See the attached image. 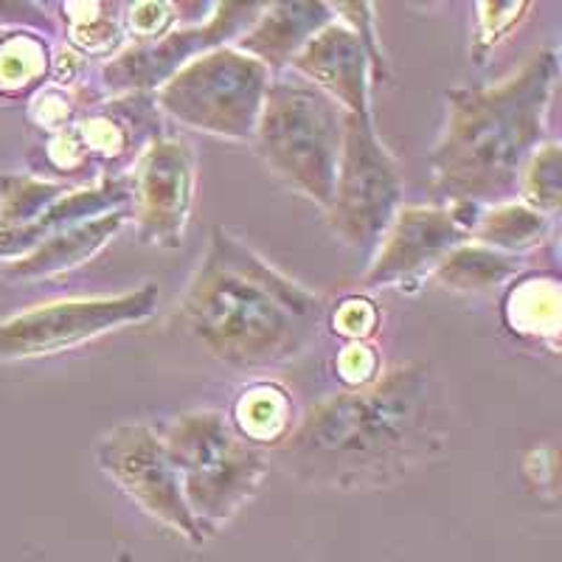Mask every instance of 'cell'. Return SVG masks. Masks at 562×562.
<instances>
[{"instance_id":"cell-8","label":"cell","mask_w":562,"mask_h":562,"mask_svg":"<svg viewBox=\"0 0 562 562\" xmlns=\"http://www.w3.org/2000/svg\"><path fill=\"white\" fill-rule=\"evenodd\" d=\"M158 307V288L144 284L140 290L104 299H70L34 307L0 324V360H23L57 355L82 346L104 333L127 324L147 321Z\"/></svg>"},{"instance_id":"cell-3","label":"cell","mask_w":562,"mask_h":562,"mask_svg":"<svg viewBox=\"0 0 562 562\" xmlns=\"http://www.w3.org/2000/svg\"><path fill=\"white\" fill-rule=\"evenodd\" d=\"M554 52H537L504 82L448 93V119L430 153L434 194L448 203H504L540 149L557 88Z\"/></svg>"},{"instance_id":"cell-5","label":"cell","mask_w":562,"mask_h":562,"mask_svg":"<svg viewBox=\"0 0 562 562\" xmlns=\"http://www.w3.org/2000/svg\"><path fill=\"white\" fill-rule=\"evenodd\" d=\"M346 110L307 79H273L256 124V153L270 172L326 211L333 200Z\"/></svg>"},{"instance_id":"cell-25","label":"cell","mask_w":562,"mask_h":562,"mask_svg":"<svg viewBox=\"0 0 562 562\" xmlns=\"http://www.w3.org/2000/svg\"><path fill=\"white\" fill-rule=\"evenodd\" d=\"M0 23H29V26H48V20L34 7L23 3H0Z\"/></svg>"},{"instance_id":"cell-13","label":"cell","mask_w":562,"mask_h":562,"mask_svg":"<svg viewBox=\"0 0 562 562\" xmlns=\"http://www.w3.org/2000/svg\"><path fill=\"white\" fill-rule=\"evenodd\" d=\"M301 79L326 93L346 113H371L369 74L371 63L358 32L344 23H329L293 57Z\"/></svg>"},{"instance_id":"cell-2","label":"cell","mask_w":562,"mask_h":562,"mask_svg":"<svg viewBox=\"0 0 562 562\" xmlns=\"http://www.w3.org/2000/svg\"><path fill=\"white\" fill-rule=\"evenodd\" d=\"M178 318L217 360L259 369L301 355L324 318V304L228 231L214 228Z\"/></svg>"},{"instance_id":"cell-18","label":"cell","mask_w":562,"mask_h":562,"mask_svg":"<svg viewBox=\"0 0 562 562\" xmlns=\"http://www.w3.org/2000/svg\"><path fill=\"white\" fill-rule=\"evenodd\" d=\"M481 245L492 250L535 248L549 234V217L524 203H498L484 211L473 228Z\"/></svg>"},{"instance_id":"cell-12","label":"cell","mask_w":562,"mask_h":562,"mask_svg":"<svg viewBox=\"0 0 562 562\" xmlns=\"http://www.w3.org/2000/svg\"><path fill=\"white\" fill-rule=\"evenodd\" d=\"M479 205L450 203L448 209H403L396 211L389 231L378 243L374 262L366 270L369 288L394 284L439 265L450 250L459 248L479 223Z\"/></svg>"},{"instance_id":"cell-20","label":"cell","mask_w":562,"mask_h":562,"mask_svg":"<svg viewBox=\"0 0 562 562\" xmlns=\"http://www.w3.org/2000/svg\"><path fill=\"white\" fill-rule=\"evenodd\" d=\"M48 68V48L32 34H14L0 45V90L18 93Z\"/></svg>"},{"instance_id":"cell-15","label":"cell","mask_w":562,"mask_h":562,"mask_svg":"<svg viewBox=\"0 0 562 562\" xmlns=\"http://www.w3.org/2000/svg\"><path fill=\"white\" fill-rule=\"evenodd\" d=\"M333 23L326 3H273L256 18L254 26L239 40V52L250 54L268 68L293 63L295 54Z\"/></svg>"},{"instance_id":"cell-19","label":"cell","mask_w":562,"mask_h":562,"mask_svg":"<svg viewBox=\"0 0 562 562\" xmlns=\"http://www.w3.org/2000/svg\"><path fill=\"white\" fill-rule=\"evenodd\" d=\"M65 194V186L7 175L0 180V231L26 228Z\"/></svg>"},{"instance_id":"cell-9","label":"cell","mask_w":562,"mask_h":562,"mask_svg":"<svg viewBox=\"0 0 562 562\" xmlns=\"http://www.w3.org/2000/svg\"><path fill=\"white\" fill-rule=\"evenodd\" d=\"M97 464L147 515L186 540L203 543L205 537L186 506L178 473L158 430L149 425H119L97 445Z\"/></svg>"},{"instance_id":"cell-24","label":"cell","mask_w":562,"mask_h":562,"mask_svg":"<svg viewBox=\"0 0 562 562\" xmlns=\"http://www.w3.org/2000/svg\"><path fill=\"white\" fill-rule=\"evenodd\" d=\"M374 318H378V315H374V310L366 307L363 301H346V307L340 310V315L335 321H338L340 333L360 338V335H366L374 329Z\"/></svg>"},{"instance_id":"cell-17","label":"cell","mask_w":562,"mask_h":562,"mask_svg":"<svg viewBox=\"0 0 562 562\" xmlns=\"http://www.w3.org/2000/svg\"><path fill=\"white\" fill-rule=\"evenodd\" d=\"M518 259L486 245H459L436 265V279L450 290L481 293L518 273Z\"/></svg>"},{"instance_id":"cell-4","label":"cell","mask_w":562,"mask_h":562,"mask_svg":"<svg viewBox=\"0 0 562 562\" xmlns=\"http://www.w3.org/2000/svg\"><path fill=\"white\" fill-rule=\"evenodd\" d=\"M200 535H214L256 495L268 456L217 411H194L158 428Z\"/></svg>"},{"instance_id":"cell-22","label":"cell","mask_w":562,"mask_h":562,"mask_svg":"<svg viewBox=\"0 0 562 562\" xmlns=\"http://www.w3.org/2000/svg\"><path fill=\"white\" fill-rule=\"evenodd\" d=\"M259 394L262 396H254V391H250L239 400L237 422L245 439L268 441L279 436V430L288 425V403L273 389H265Z\"/></svg>"},{"instance_id":"cell-16","label":"cell","mask_w":562,"mask_h":562,"mask_svg":"<svg viewBox=\"0 0 562 562\" xmlns=\"http://www.w3.org/2000/svg\"><path fill=\"white\" fill-rule=\"evenodd\" d=\"M127 214L130 211H113V214H104V217L88 220V223L59 231L52 239H45L40 248H34L32 254L23 256L20 262H14L9 268V276L12 279L34 281L79 268V265L88 262L90 256H97L122 231V225L127 223Z\"/></svg>"},{"instance_id":"cell-7","label":"cell","mask_w":562,"mask_h":562,"mask_svg":"<svg viewBox=\"0 0 562 562\" xmlns=\"http://www.w3.org/2000/svg\"><path fill=\"white\" fill-rule=\"evenodd\" d=\"M403 198L396 160L380 140L371 113H349L326 217L346 245L369 250L383 239Z\"/></svg>"},{"instance_id":"cell-23","label":"cell","mask_w":562,"mask_h":562,"mask_svg":"<svg viewBox=\"0 0 562 562\" xmlns=\"http://www.w3.org/2000/svg\"><path fill=\"white\" fill-rule=\"evenodd\" d=\"M479 37H475V54L484 59L492 45L509 37V32L526 18L529 3H479Z\"/></svg>"},{"instance_id":"cell-1","label":"cell","mask_w":562,"mask_h":562,"mask_svg":"<svg viewBox=\"0 0 562 562\" xmlns=\"http://www.w3.org/2000/svg\"><path fill=\"white\" fill-rule=\"evenodd\" d=\"M448 400L428 363H405L310 411L279 461L293 479L333 490H374L445 450Z\"/></svg>"},{"instance_id":"cell-14","label":"cell","mask_w":562,"mask_h":562,"mask_svg":"<svg viewBox=\"0 0 562 562\" xmlns=\"http://www.w3.org/2000/svg\"><path fill=\"white\" fill-rule=\"evenodd\" d=\"M113 211H130V178H104L93 189L88 186L79 192H68L26 228L0 231V256H20L23 259L59 231L104 217Z\"/></svg>"},{"instance_id":"cell-10","label":"cell","mask_w":562,"mask_h":562,"mask_svg":"<svg viewBox=\"0 0 562 562\" xmlns=\"http://www.w3.org/2000/svg\"><path fill=\"white\" fill-rule=\"evenodd\" d=\"M198 158L189 140L155 135L130 175V211L140 239L178 248L192 217Z\"/></svg>"},{"instance_id":"cell-11","label":"cell","mask_w":562,"mask_h":562,"mask_svg":"<svg viewBox=\"0 0 562 562\" xmlns=\"http://www.w3.org/2000/svg\"><path fill=\"white\" fill-rule=\"evenodd\" d=\"M262 3H220L205 26H186L155 40H140L138 45L110 59L102 68V82L110 93H140L160 88L183 65L203 54L223 48L228 40L248 34L259 18Z\"/></svg>"},{"instance_id":"cell-6","label":"cell","mask_w":562,"mask_h":562,"mask_svg":"<svg viewBox=\"0 0 562 562\" xmlns=\"http://www.w3.org/2000/svg\"><path fill=\"white\" fill-rule=\"evenodd\" d=\"M270 68L239 48H214L158 88L160 110L180 124L231 140H254Z\"/></svg>"},{"instance_id":"cell-21","label":"cell","mask_w":562,"mask_h":562,"mask_svg":"<svg viewBox=\"0 0 562 562\" xmlns=\"http://www.w3.org/2000/svg\"><path fill=\"white\" fill-rule=\"evenodd\" d=\"M520 186L531 209L546 217H554L560 209V147L557 144H546L531 155L520 175Z\"/></svg>"}]
</instances>
